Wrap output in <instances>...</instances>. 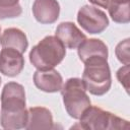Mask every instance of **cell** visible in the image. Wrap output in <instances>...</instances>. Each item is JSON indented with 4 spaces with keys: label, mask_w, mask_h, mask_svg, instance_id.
<instances>
[{
    "label": "cell",
    "mask_w": 130,
    "mask_h": 130,
    "mask_svg": "<svg viewBox=\"0 0 130 130\" xmlns=\"http://www.w3.org/2000/svg\"><path fill=\"white\" fill-rule=\"evenodd\" d=\"M26 122L24 88L17 82H8L1 93V126L4 129L16 130L25 128Z\"/></svg>",
    "instance_id": "obj_1"
},
{
    "label": "cell",
    "mask_w": 130,
    "mask_h": 130,
    "mask_svg": "<svg viewBox=\"0 0 130 130\" xmlns=\"http://www.w3.org/2000/svg\"><path fill=\"white\" fill-rule=\"evenodd\" d=\"M66 55L65 46L56 36H48L29 52V61L38 70L52 69L62 62Z\"/></svg>",
    "instance_id": "obj_2"
},
{
    "label": "cell",
    "mask_w": 130,
    "mask_h": 130,
    "mask_svg": "<svg viewBox=\"0 0 130 130\" xmlns=\"http://www.w3.org/2000/svg\"><path fill=\"white\" fill-rule=\"evenodd\" d=\"M84 65L82 82L86 91L93 95H103L108 92L112 77L107 59L92 58L84 62Z\"/></svg>",
    "instance_id": "obj_3"
},
{
    "label": "cell",
    "mask_w": 130,
    "mask_h": 130,
    "mask_svg": "<svg viewBox=\"0 0 130 130\" xmlns=\"http://www.w3.org/2000/svg\"><path fill=\"white\" fill-rule=\"evenodd\" d=\"M63 103L70 117L79 119L82 113L90 106V99L80 78H69L61 88Z\"/></svg>",
    "instance_id": "obj_4"
},
{
    "label": "cell",
    "mask_w": 130,
    "mask_h": 130,
    "mask_svg": "<svg viewBox=\"0 0 130 130\" xmlns=\"http://www.w3.org/2000/svg\"><path fill=\"white\" fill-rule=\"evenodd\" d=\"M79 126H73L72 128L79 127L81 129L100 130V129H128L129 123L127 120L119 118L118 116L104 111L103 109L89 106L79 118Z\"/></svg>",
    "instance_id": "obj_5"
},
{
    "label": "cell",
    "mask_w": 130,
    "mask_h": 130,
    "mask_svg": "<svg viewBox=\"0 0 130 130\" xmlns=\"http://www.w3.org/2000/svg\"><path fill=\"white\" fill-rule=\"evenodd\" d=\"M77 21L85 31L92 35L103 32L109 25L106 13L90 5H84L78 10Z\"/></svg>",
    "instance_id": "obj_6"
},
{
    "label": "cell",
    "mask_w": 130,
    "mask_h": 130,
    "mask_svg": "<svg viewBox=\"0 0 130 130\" xmlns=\"http://www.w3.org/2000/svg\"><path fill=\"white\" fill-rule=\"evenodd\" d=\"M24 67L22 54L11 48H3L0 52V73L14 77L18 75Z\"/></svg>",
    "instance_id": "obj_7"
},
{
    "label": "cell",
    "mask_w": 130,
    "mask_h": 130,
    "mask_svg": "<svg viewBox=\"0 0 130 130\" xmlns=\"http://www.w3.org/2000/svg\"><path fill=\"white\" fill-rule=\"evenodd\" d=\"M35 85L45 92L60 91L63 86V78L55 69L37 70L34 74Z\"/></svg>",
    "instance_id": "obj_8"
},
{
    "label": "cell",
    "mask_w": 130,
    "mask_h": 130,
    "mask_svg": "<svg viewBox=\"0 0 130 130\" xmlns=\"http://www.w3.org/2000/svg\"><path fill=\"white\" fill-rule=\"evenodd\" d=\"M32 13L37 21L43 24L54 23L60 13V5L57 0H35Z\"/></svg>",
    "instance_id": "obj_9"
},
{
    "label": "cell",
    "mask_w": 130,
    "mask_h": 130,
    "mask_svg": "<svg viewBox=\"0 0 130 130\" xmlns=\"http://www.w3.org/2000/svg\"><path fill=\"white\" fill-rule=\"evenodd\" d=\"M55 36L62 42L65 48L68 49L78 48V46L86 39L85 35L70 21L61 22L56 28Z\"/></svg>",
    "instance_id": "obj_10"
},
{
    "label": "cell",
    "mask_w": 130,
    "mask_h": 130,
    "mask_svg": "<svg viewBox=\"0 0 130 130\" xmlns=\"http://www.w3.org/2000/svg\"><path fill=\"white\" fill-rule=\"evenodd\" d=\"M53 117L52 113L44 107H31L27 110V122L25 125L26 129L35 130H48L52 129Z\"/></svg>",
    "instance_id": "obj_11"
},
{
    "label": "cell",
    "mask_w": 130,
    "mask_h": 130,
    "mask_svg": "<svg viewBox=\"0 0 130 130\" xmlns=\"http://www.w3.org/2000/svg\"><path fill=\"white\" fill-rule=\"evenodd\" d=\"M79 59L84 63L92 58H108V47L98 39H85L77 48Z\"/></svg>",
    "instance_id": "obj_12"
},
{
    "label": "cell",
    "mask_w": 130,
    "mask_h": 130,
    "mask_svg": "<svg viewBox=\"0 0 130 130\" xmlns=\"http://www.w3.org/2000/svg\"><path fill=\"white\" fill-rule=\"evenodd\" d=\"M0 44L2 48H11L20 52L21 54L26 51L28 46L25 34L21 29L15 27L6 28L3 31L0 39Z\"/></svg>",
    "instance_id": "obj_13"
},
{
    "label": "cell",
    "mask_w": 130,
    "mask_h": 130,
    "mask_svg": "<svg viewBox=\"0 0 130 130\" xmlns=\"http://www.w3.org/2000/svg\"><path fill=\"white\" fill-rule=\"evenodd\" d=\"M129 0H117L110 3L108 6L111 18L118 23H128L130 21Z\"/></svg>",
    "instance_id": "obj_14"
},
{
    "label": "cell",
    "mask_w": 130,
    "mask_h": 130,
    "mask_svg": "<svg viewBox=\"0 0 130 130\" xmlns=\"http://www.w3.org/2000/svg\"><path fill=\"white\" fill-rule=\"evenodd\" d=\"M129 39H126L122 42H120L115 50L116 56L118 60L123 63L124 65H129L130 63V55H129Z\"/></svg>",
    "instance_id": "obj_15"
},
{
    "label": "cell",
    "mask_w": 130,
    "mask_h": 130,
    "mask_svg": "<svg viewBox=\"0 0 130 130\" xmlns=\"http://www.w3.org/2000/svg\"><path fill=\"white\" fill-rule=\"evenodd\" d=\"M22 9L19 4L11 7H3L0 6V19H5V18H13L17 17L21 14Z\"/></svg>",
    "instance_id": "obj_16"
},
{
    "label": "cell",
    "mask_w": 130,
    "mask_h": 130,
    "mask_svg": "<svg viewBox=\"0 0 130 130\" xmlns=\"http://www.w3.org/2000/svg\"><path fill=\"white\" fill-rule=\"evenodd\" d=\"M129 72H130V66L124 65L117 71V78L120 81V83L124 86L126 91H129Z\"/></svg>",
    "instance_id": "obj_17"
},
{
    "label": "cell",
    "mask_w": 130,
    "mask_h": 130,
    "mask_svg": "<svg viewBox=\"0 0 130 130\" xmlns=\"http://www.w3.org/2000/svg\"><path fill=\"white\" fill-rule=\"evenodd\" d=\"M90 3H92L95 6H100L103 8H108V6L111 3V0H89Z\"/></svg>",
    "instance_id": "obj_18"
},
{
    "label": "cell",
    "mask_w": 130,
    "mask_h": 130,
    "mask_svg": "<svg viewBox=\"0 0 130 130\" xmlns=\"http://www.w3.org/2000/svg\"><path fill=\"white\" fill-rule=\"evenodd\" d=\"M18 4V0H0V6L11 7Z\"/></svg>",
    "instance_id": "obj_19"
},
{
    "label": "cell",
    "mask_w": 130,
    "mask_h": 130,
    "mask_svg": "<svg viewBox=\"0 0 130 130\" xmlns=\"http://www.w3.org/2000/svg\"><path fill=\"white\" fill-rule=\"evenodd\" d=\"M113 1H117V0H111V2H113Z\"/></svg>",
    "instance_id": "obj_20"
},
{
    "label": "cell",
    "mask_w": 130,
    "mask_h": 130,
    "mask_svg": "<svg viewBox=\"0 0 130 130\" xmlns=\"http://www.w3.org/2000/svg\"><path fill=\"white\" fill-rule=\"evenodd\" d=\"M0 84H1V78H0Z\"/></svg>",
    "instance_id": "obj_21"
},
{
    "label": "cell",
    "mask_w": 130,
    "mask_h": 130,
    "mask_svg": "<svg viewBox=\"0 0 130 130\" xmlns=\"http://www.w3.org/2000/svg\"><path fill=\"white\" fill-rule=\"evenodd\" d=\"M0 39H1V36H0Z\"/></svg>",
    "instance_id": "obj_22"
}]
</instances>
